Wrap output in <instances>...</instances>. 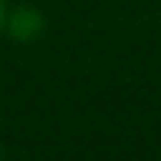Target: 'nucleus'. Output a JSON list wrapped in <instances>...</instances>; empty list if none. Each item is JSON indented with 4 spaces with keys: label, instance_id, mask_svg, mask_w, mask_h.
I'll return each mask as SVG.
<instances>
[{
    "label": "nucleus",
    "instance_id": "2",
    "mask_svg": "<svg viewBox=\"0 0 161 161\" xmlns=\"http://www.w3.org/2000/svg\"><path fill=\"white\" fill-rule=\"evenodd\" d=\"M3 20H7V7H3V0H0V30H3Z\"/></svg>",
    "mask_w": 161,
    "mask_h": 161
},
{
    "label": "nucleus",
    "instance_id": "1",
    "mask_svg": "<svg viewBox=\"0 0 161 161\" xmlns=\"http://www.w3.org/2000/svg\"><path fill=\"white\" fill-rule=\"evenodd\" d=\"M3 23H7V30L17 36V40H36V36L43 33V17L33 10V7H20V10H13Z\"/></svg>",
    "mask_w": 161,
    "mask_h": 161
}]
</instances>
